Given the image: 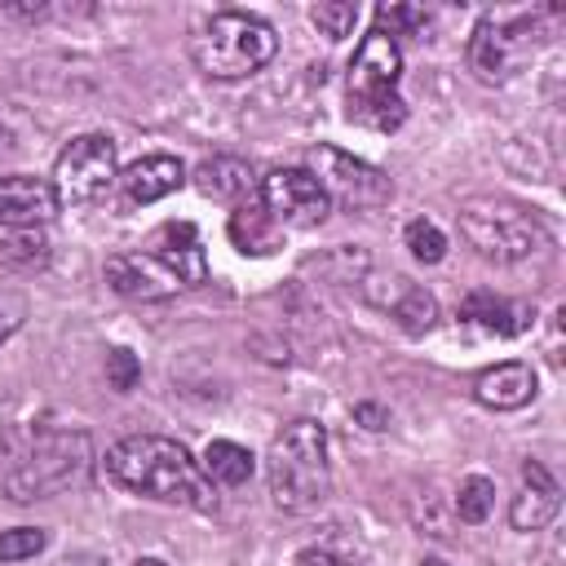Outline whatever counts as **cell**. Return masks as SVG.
I'll return each instance as SVG.
<instances>
[{
  "mask_svg": "<svg viewBox=\"0 0 566 566\" xmlns=\"http://www.w3.org/2000/svg\"><path fill=\"white\" fill-rule=\"evenodd\" d=\"M106 482H115L128 495H146L159 504H181V509H212V482L203 478L199 460L164 433H133L106 447L102 455Z\"/></svg>",
  "mask_w": 566,
  "mask_h": 566,
  "instance_id": "cell-1",
  "label": "cell"
},
{
  "mask_svg": "<svg viewBox=\"0 0 566 566\" xmlns=\"http://www.w3.org/2000/svg\"><path fill=\"white\" fill-rule=\"evenodd\" d=\"M270 500L283 513H310L332 491V464H327V429L310 416L283 424V433L270 442L265 455Z\"/></svg>",
  "mask_w": 566,
  "mask_h": 566,
  "instance_id": "cell-2",
  "label": "cell"
},
{
  "mask_svg": "<svg viewBox=\"0 0 566 566\" xmlns=\"http://www.w3.org/2000/svg\"><path fill=\"white\" fill-rule=\"evenodd\" d=\"M279 53V35L265 18L243 9L212 13L190 40V57L208 80H248Z\"/></svg>",
  "mask_w": 566,
  "mask_h": 566,
  "instance_id": "cell-3",
  "label": "cell"
},
{
  "mask_svg": "<svg viewBox=\"0 0 566 566\" xmlns=\"http://www.w3.org/2000/svg\"><path fill=\"white\" fill-rule=\"evenodd\" d=\"M402 53L385 31H367L349 62V119L376 133H394L407 119V102L398 93Z\"/></svg>",
  "mask_w": 566,
  "mask_h": 566,
  "instance_id": "cell-4",
  "label": "cell"
},
{
  "mask_svg": "<svg viewBox=\"0 0 566 566\" xmlns=\"http://www.w3.org/2000/svg\"><path fill=\"white\" fill-rule=\"evenodd\" d=\"M88 464H93L88 433H80V429H44L27 447V455H18V464L4 473V495L18 500V504L49 500V495L84 482Z\"/></svg>",
  "mask_w": 566,
  "mask_h": 566,
  "instance_id": "cell-5",
  "label": "cell"
},
{
  "mask_svg": "<svg viewBox=\"0 0 566 566\" xmlns=\"http://www.w3.org/2000/svg\"><path fill=\"white\" fill-rule=\"evenodd\" d=\"M455 221H460L464 243L486 261H526L531 252H539L548 243V230L539 226V217L500 195L464 199Z\"/></svg>",
  "mask_w": 566,
  "mask_h": 566,
  "instance_id": "cell-6",
  "label": "cell"
},
{
  "mask_svg": "<svg viewBox=\"0 0 566 566\" xmlns=\"http://www.w3.org/2000/svg\"><path fill=\"white\" fill-rule=\"evenodd\" d=\"M53 190L57 203H97L115 181H119V164H115V142L106 133H80L57 150L53 164Z\"/></svg>",
  "mask_w": 566,
  "mask_h": 566,
  "instance_id": "cell-7",
  "label": "cell"
},
{
  "mask_svg": "<svg viewBox=\"0 0 566 566\" xmlns=\"http://www.w3.org/2000/svg\"><path fill=\"white\" fill-rule=\"evenodd\" d=\"M310 177L323 186V195L332 203L354 208V212L380 208L394 195V181L376 164H367V159H358L349 150H336V146H314L310 150Z\"/></svg>",
  "mask_w": 566,
  "mask_h": 566,
  "instance_id": "cell-8",
  "label": "cell"
},
{
  "mask_svg": "<svg viewBox=\"0 0 566 566\" xmlns=\"http://www.w3.org/2000/svg\"><path fill=\"white\" fill-rule=\"evenodd\" d=\"M256 199H261V208L270 212L274 226H292V230H310V226L327 221V212H332V199L310 177V168H274V172H265Z\"/></svg>",
  "mask_w": 566,
  "mask_h": 566,
  "instance_id": "cell-9",
  "label": "cell"
},
{
  "mask_svg": "<svg viewBox=\"0 0 566 566\" xmlns=\"http://www.w3.org/2000/svg\"><path fill=\"white\" fill-rule=\"evenodd\" d=\"M111 292H119L124 301H168L181 292V279L150 252H115L102 265Z\"/></svg>",
  "mask_w": 566,
  "mask_h": 566,
  "instance_id": "cell-10",
  "label": "cell"
},
{
  "mask_svg": "<svg viewBox=\"0 0 566 566\" xmlns=\"http://www.w3.org/2000/svg\"><path fill=\"white\" fill-rule=\"evenodd\" d=\"M57 190L49 177L4 172L0 177V230H35L57 217Z\"/></svg>",
  "mask_w": 566,
  "mask_h": 566,
  "instance_id": "cell-11",
  "label": "cell"
},
{
  "mask_svg": "<svg viewBox=\"0 0 566 566\" xmlns=\"http://www.w3.org/2000/svg\"><path fill=\"white\" fill-rule=\"evenodd\" d=\"M517 35H522V31H517L513 22L486 13V18L473 27V35H469V71H473L482 84H504V80L517 71V62H522Z\"/></svg>",
  "mask_w": 566,
  "mask_h": 566,
  "instance_id": "cell-12",
  "label": "cell"
},
{
  "mask_svg": "<svg viewBox=\"0 0 566 566\" xmlns=\"http://www.w3.org/2000/svg\"><path fill=\"white\" fill-rule=\"evenodd\" d=\"M380 283H385V287L367 283V296H371L407 336L433 332V323H438V301H433V292H424L420 283H411V279H402V274H389V279H380Z\"/></svg>",
  "mask_w": 566,
  "mask_h": 566,
  "instance_id": "cell-13",
  "label": "cell"
},
{
  "mask_svg": "<svg viewBox=\"0 0 566 566\" xmlns=\"http://www.w3.org/2000/svg\"><path fill=\"white\" fill-rule=\"evenodd\" d=\"M562 509V486L539 460H522V491L509 504L513 531H544Z\"/></svg>",
  "mask_w": 566,
  "mask_h": 566,
  "instance_id": "cell-14",
  "label": "cell"
},
{
  "mask_svg": "<svg viewBox=\"0 0 566 566\" xmlns=\"http://www.w3.org/2000/svg\"><path fill=\"white\" fill-rule=\"evenodd\" d=\"M190 181H195V190L203 195V199H217V203H252V195L261 190V177L252 172V164L248 159H239V155H212V159H203L195 172H190Z\"/></svg>",
  "mask_w": 566,
  "mask_h": 566,
  "instance_id": "cell-15",
  "label": "cell"
},
{
  "mask_svg": "<svg viewBox=\"0 0 566 566\" xmlns=\"http://www.w3.org/2000/svg\"><path fill=\"white\" fill-rule=\"evenodd\" d=\"M535 394H539L535 367H531V363H517V358L495 363V367H486V371L473 380V398H478L482 407H491V411H517V407H526Z\"/></svg>",
  "mask_w": 566,
  "mask_h": 566,
  "instance_id": "cell-16",
  "label": "cell"
},
{
  "mask_svg": "<svg viewBox=\"0 0 566 566\" xmlns=\"http://www.w3.org/2000/svg\"><path fill=\"white\" fill-rule=\"evenodd\" d=\"M150 256H159L181 279V287H199L208 279V261H203V248H199V234H195L190 221L159 226L155 239H150Z\"/></svg>",
  "mask_w": 566,
  "mask_h": 566,
  "instance_id": "cell-17",
  "label": "cell"
},
{
  "mask_svg": "<svg viewBox=\"0 0 566 566\" xmlns=\"http://www.w3.org/2000/svg\"><path fill=\"white\" fill-rule=\"evenodd\" d=\"M186 181V168L177 155H142L119 172V186L133 203H155L164 195H172Z\"/></svg>",
  "mask_w": 566,
  "mask_h": 566,
  "instance_id": "cell-18",
  "label": "cell"
},
{
  "mask_svg": "<svg viewBox=\"0 0 566 566\" xmlns=\"http://www.w3.org/2000/svg\"><path fill=\"white\" fill-rule=\"evenodd\" d=\"M460 318H469V323H478L482 332H495V336H517V332H526L535 323V310L478 287V292H469L460 301Z\"/></svg>",
  "mask_w": 566,
  "mask_h": 566,
  "instance_id": "cell-19",
  "label": "cell"
},
{
  "mask_svg": "<svg viewBox=\"0 0 566 566\" xmlns=\"http://www.w3.org/2000/svg\"><path fill=\"white\" fill-rule=\"evenodd\" d=\"M230 243L243 252V256H270L279 248V226L270 221V212L261 203H239L230 212Z\"/></svg>",
  "mask_w": 566,
  "mask_h": 566,
  "instance_id": "cell-20",
  "label": "cell"
},
{
  "mask_svg": "<svg viewBox=\"0 0 566 566\" xmlns=\"http://www.w3.org/2000/svg\"><path fill=\"white\" fill-rule=\"evenodd\" d=\"M199 469H203V478L212 486H243L252 478V469H256V455L248 447H239V442L217 438V442L203 447V464Z\"/></svg>",
  "mask_w": 566,
  "mask_h": 566,
  "instance_id": "cell-21",
  "label": "cell"
},
{
  "mask_svg": "<svg viewBox=\"0 0 566 566\" xmlns=\"http://www.w3.org/2000/svg\"><path fill=\"white\" fill-rule=\"evenodd\" d=\"M491 509H495V482H491V478H482V473L464 478V482H460V491H455V513H460V522L478 526V522H486V517H491Z\"/></svg>",
  "mask_w": 566,
  "mask_h": 566,
  "instance_id": "cell-22",
  "label": "cell"
},
{
  "mask_svg": "<svg viewBox=\"0 0 566 566\" xmlns=\"http://www.w3.org/2000/svg\"><path fill=\"white\" fill-rule=\"evenodd\" d=\"M0 261L13 265V270H40L49 261V239L35 234V230H13L4 243H0Z\"/></svg>",
  "mask_w": 566,
  "mask_h": 566,
  "instance_id": "cell-23",
  "label": "cell"
},
{
  "mask_svg": "<svg viewBox=\"0 0 566 566\" xmlns=\"http://www.w3.org/2000/svg\"><path fill=\"white\" fill-rule=\"evenodd\" d=\"M402 243H407V252L416 256V261H424V265H438L442 256H447V234L429 221V217H416V221H407V230H402Z\"/></svg>",
  "mask_w": 566,
  "mask_h": 566,
  "instance_id": "cell-24",
  "label": "cell"
},
{
  "mask_svg": "<svg viewBox=\"0 0 566 566\" xmlns=\"http://www.w3.org/2000/svg\"><path fill=\"white\" fill-rule=\"evenodd\" d=\"M310 22H314L327 40H345V35L354 31V22H358V4H354V0H323V4L310 9Z\"/></svg>",
  "mask_w": 566,
  "mask_h": 566,
  "instance_id": "cell-25",
  "label": "cell"
},
{
  "mask_svg": "<svg viewBox=\"0 0 566 566\" xmlns=\"http://www.w3.org/2000/svg\"><path fill=\"white\" fill-rule=\"evenodd\" d=\"M49 544V531L44 526H13V531H0V562H27L35 553H44Z\"/></svg>",
  "mask_w": 566,
  "mask_h": 566,
  "instance_id": "cell-26",
  "label": "cell"
},
{
  "mask_svg": "<svg viewBox=\"0 0 566 566\" xmlns=\"http://www.w3.org/2000/svg\"><path fill=\"white\" fill-rule=\"evenodd\" d=\"M429 13L416 9V4H380L376 9V31H385L389 40L394 35H411V31H424Z\"/></svg>",
  "mask_w": 566,
  "mask_h": 566,
  "instance_id": "cell-27",
  "label": "cell"
},
{
  "mask_svg": "<svg viewBox=\"0 0 566 566\" xmlns=\"http://www.w3.org/2000/svg\"><path fill=\"white\" fill-rule=\"evenodd\" d=\"M106 380H111V389H119V394H128L137 380H142V363H137V354L133 349H111L106 354Z\"/></svg>",
  "mask_w": 566,
  "mask_h": 566,
  "instance_id": "cell-28",
  "label": "cell"
},
{
  "mask_svg": "<svg viewBox=\"0 0 566 566\" xmlns=\"http://www.w3.org/2000/svg\"><path fill=\"white\" fill-rule=\"evenodd\" d=\"M22 314H27V305H22V296H13V292H0V345L18 332V323H22Z\"/></svg>",
  "mask_w": 566,
  "mask_h": 566,
  "instance_id": "cell-29",
  "label": "cell"
},
{
  "mask_svg": "<svg viewBox=\"0 0 566 566\" xmlns=\"http://www.w3.org/2000/svg\"><path fill=\"white\" fill-rule=\"evenodd\" d=\"M354 420H358L363 429H371V433L389 429V411H385L380 402H354Z\"/></svg>",
  "mask_w": 566,
  "mask_h": 566,
  "instance_id": "cell-30",
  "label": "cell"
},
{
  "mask_svg": "<svg viewBox=\"0 0 566 566\" xmlns=\"http://www.w3.org/2000/svg\"><path fill=\"white\" fill-rule=\"evenodd\" d=\"M296 566H354V562H345V557H336V553H327V548H305V553L296 557Z\"/></svg>",
  "mask_w": 566,
  "mask_h": 566,
  "instance_id": "cell-31",
  "label": "cell"
},
{
  "mask_svg": "<svg viewBox=\"0 0 566 566\" xmlns=\"http://www.w3.org/2000/svg\"><path fill=\"white\" fill-rule=\"evenodd\" d=\"M4 13H13V18H44L49 13V4H22V0H4Z\"/></svg>",
  "mask_w": 566,
  "mask_h": 566,
  "instance_id": "cell-32",
  "label": "cell"
},
{
  "mask_svg": "<svg viewBox=\"0 0 566 566\" xmlns=\"http://www.w3.org/2000/svg\"><path fill=\"white\" fill-rule=\"evenodd\" d=\"M137 566H168V562H164V557H142Z\"/></svg>",
  "mask_w": 566,
  "mask_h": 566,
  "instance_id": "cell-33",
  "label": "cell"
},
{
  "mask_svg": "<svg viewBox=\"0 0 566 566\" xmlns=\"http://www.w3.org/2000/svg\"><path fill=\"white\" fill-rule=\"evenodd\" d=\"M420 566H451V562H442V557H424Z\"/></svg>",
  "mask_w": 566,
  "mask_h": 566,
  "instance_id": "cell-34",
  "label": "cell"
},
{
  "mask_svg": "<svg viewBox=\"0 0 566 566\" xmlns=\"http://www.w3.org/2000/svg\"><path fill=\"white\" fill-rule=\"evenodd\" d=\"M66 566H71V562H66ZM75 566H93V562H75Z\"/></svg>",
  "mask_w": 566,
  "mask_h": 566,
  "instance_id": "cell-35",
  "label": "cell"
}]
</instances>
